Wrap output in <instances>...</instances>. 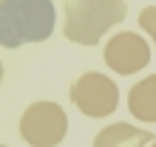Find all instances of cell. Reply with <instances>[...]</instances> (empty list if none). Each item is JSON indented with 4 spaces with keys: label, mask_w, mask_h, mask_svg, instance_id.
Masks as SVG:
<instances>
[{
    "label": "cell",
    "mask_w": 156,
    "mask_h": 147,
    "mask_svg": "<svg viewBox=\"0 0 156 147\" xmlns=\"http://www.w3.org/2000/svg\"><path fill=\"white\" fill-rule=\"evenodd\" d=\"M57 23L51 0H0V45L20 48L48 40Z\"/></svg>",
    "instance_id": "cell-1"
},
{
    "label": "cell",
    "mask_w": 156,
    "mask_h": 147,
    "mask_svg": "<svg viewBox=\"0 0 156 147\" xmlns=\"http://www.w3.org/2000/svg\"><path fill=\"white\" fill-rule=\"evenodd\" d=\"M66 37L77 45H97L111 26L128 14L125 0H66Z\"/></svg>",
    "instance_id": "cell-2"
},
{
    "label": "cell",
    "mask_w": 156,
    "mask_h": 147,
    "mask_svg": "<svg viewBox=\"0 0 156 147\" xmlns=\"http://www.w3.org/2000/svg\"><path fill=\"white\" fill-rule=\"evenodd\" d=\"M68 133V116L57 102H34L20 116V136L31 147H57Z\"/></svg>",
    "instance_id": "cell-3"
},
{
    "label": "cell",
    "mask_w": 156,
    "mask_h": 147,
    "mask_svg": "<svg viewBox=\"0 0 156 147\" xmlns=\"http://www.w3.org/2000/svg\"><path fill=\"white\" fill-rule=\"evenodd\" d=\"M119 91L114 85V79H108L99 71H88L71 85V102L80 108V113H85L91 119H102L116 110Z\"/></svg>",
    "instance_id": "cell-4"
},
{
    "label": "cell",
    "mask_w": 156,
    "mask_h": 147,
    "mask_svg": "<svg viewBox=\"0 0 156 147\" xmlns=\"http://www.w3.org/2000/svg\"><path fill=\"white\" fill-rule=\"evenodd\" d=\"M102 60H105V65L111 71L128 77V74L142 71L151 62V45L145 43V37H139V34L122 31V34H114L111 40H108Z\"/></svg>",
    "instance_id": "cell-5"
},
{
    "label": "cell",
    "mask_w": 156,
    "mask_h": 147,
    "mask_svg": "<svg viewBox=\"0 0 156 147\" xmlns=\"http://www.w3.org/2000/svg\"><path fill=\"white\" fill-rule=\"evenodd\" d=\"M145 144H153L151 130L133 127L128 122H116V125L102 127L94 139V147H145Z\"/></svg>",
    "instance_id": "cell-6"
},
{
    "label": "cell",
    "mask_w": 156,
    "mask_h": 147,
    "mask_svg": "<svg viewBox=\"0 0 156 147\" xmlns=\"http://www.w3.org/2000/svg\"><path fill=\"white\" fill-rule=\"evenodd\" d=\"M128 108L139 122H156V74L139 79L128 94Z\"/></svg>",
    "instance_id": "cell-7"
},
{
    "label": "cell",
    "mask_w": 156,
    "mask_h": 147,
    "mask_svg": "<svg viewBox=\"0 0 156 147\" xmlns=\"http://www.w3.org/2000/svg\"><path fill=\"white\" fill-rule=\"evenodd\" d=\"M139 26L153 37V45H156V6H148L139 12Z\"/></svg>",
    "instance_id": "cell-8"
},
{
    "label": "cell",
    "mask_w": 156,
    "mask_h": 147,
    "mask_svg": "<svg viewBox=\"0 0 156 147\" xmlns=\"http://www.w3.org/2000/svg\"><path fill=\"white\" fill-rule=\"evenodd\" d=\"M0 82H3V62H0Z\"/></svg>",
    "instance_id": "cell-9"
},
{
    "label": "cell",
    "mask_w": 156,
    "mask_h": 147,
    "mask_svg": "<svg viewBox=\"0 0 156 147\" xmlns=\"http://www.w3.org/2000/svg\"><path fill=\"white\" fill-rule=\"evenodd\" d=\"M151 147H156V142H153V144H151Z\"/></svg>",
    "instance_id": "cell-10"
},
{
    "label": "cell",
    "mask_w": 156,
    "mask_h": 147,
    "mask_svg": "<svg viewBox=\"0 0 156 147\" xmlns=\"http://www.w3.org/2000/svg\"><path fill=\"white\" fill-rule=\"evenodd\" d=\"M0 147H6V144H0Z\"/></svg>",
    "instance_id": "cell-11"
}]
</instances>
